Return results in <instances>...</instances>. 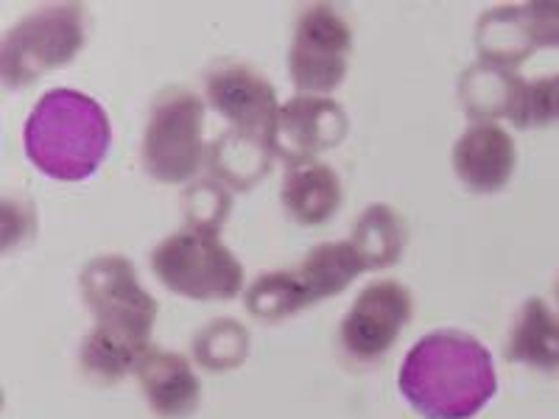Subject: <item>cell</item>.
I'll return each instance as SVG.
<instances>
[{
	"label": "cell",
	"mask_w": 559,
	"mask_h": 419,
	"mask_svg": "<svg viewBox=\"0 0 559 419\" xmlns=\"http://www.w3.org/2000/svg\"><path fill=\"white\" fill-rule=\"evenodd\" d=\"M82 297L96 319L79 352L84 375L104 386L123 381L152 347L157 302L123 254H102L84 266Z\"/></svg>",
	"instance_id": "6da1fadb"
},
{
	"label": "cell",
	"mask_w": 559,
	"mask_h": 419,
	"mask_svg": "<svg viewBox=\"0 0 559 419\" xmlns=\"http://www.w3.org/2000/svg\"><path fill=\"white\" fill-rule=\"evenodd\" d=\"M397 388L419 417L471 419L496 397V363L467 333H428L403 358Z\"/></svg>",
	"instance_id": "7a4b0ae2"
},
{
	"label": "cell",
	"mask_w": 559,
	"mask_h": 419,
	"mask_svg": "<svg viewBox=\"0 0 559 419\" xmlns=\"http://www.w3.org/2000/svg\"><path fill=\"white\" fill-rule=\"evenodd\" d=\"M109 118L102 104L79 89H48L23 127V148L39 173L57 182H84L109 152Z\"/></svg>",
	"instance_id": "3957f363"
},
{
	"label": "cell",
	"mask_w": 559,
	"mask_h": 419,
	"mask_svg": "<svg viewBox=\"0 0 559 419\" xmlns=\"http://www.w3.org/2000/svg\"><path fill=\"white\" fill-rule=\"evenodd\" d=\"M84 48V9L51 3L20 17L0 43V76L7 89H20L64 68Z\"/></svg>",
	"instance_id": "277c9868"
},
{
	"label": "cell",
	"mask_w": 559,
	"mask_h": 419,
	"mask_svg": "<svg viewBox=\"0 0 559 419\" xmlns=\"http://www.w3.org/2000/svg\"><path fill=\"white\" fill-rule=\"evenodd\" d=\"M152 268L171 294L197 302H222L243 291V268L216 232L185 227L152 252Z\"/></svg>",
	"instance_id": "5b68a950"
},
{
	"label": "cell",
	"mask_w": 559,
	"mask_h": 419,
	"mask_svg": "<svg viewBox=\"0 0 559 419\" xmlns=\"http://www.w3.org/2000/svg\"><path fill=\"white\" fill-rule=\"evenodd\" d=\"M204 163V101L188 87L163 89L143 134V168L163 184H182Z\"/></svg>",
	"instance_id": "8992f818"
},
{
	"label": "cell",
	"mask_w": 559,
	"mask_h": 419,
	"mask_svg": "<svg viewBox=\"0 0 559 419\" xmlns=\"http://www.w3.org/2000/svg\"><path fill=\"white\" fill-rule=\"evenodd\" d=\"M353 51V28L338 9L313 3L299 12L288 51V76L299 96H331L342 87Z\"/></svg>",
	"instance_id": "52a82bcc"
},
{
	"label": "cell",
	"mask_w": 559,
	"mask_h": 419,
	"mask_svg": "<svg viewBox=\"0 0 559 419\" xmlns=\"http://www.w3.org/2000/svg\"><path fill=\"white\" fill-rule=\"evenodd\" d=\"M414 302L397 279L369 283L342 319V347L356 361H378L412 322Z\"/></svg>",
	"instance_id": "ba28073f"
},
{
	"label": "cell",
	"mask_w": 559,
	"mask_h": 419,
	"mask_svg": "<svg viewBox=\"0 0 559 419\" xmlns=\"http://www.w3.org/2000/svg\"><path fill=\"white\" fill-rule=\"evenodd\" d=\"M204 96L236 132L249 134L272 148L280 101L277 89L258 70L241 62L216 64L204 76Z\"/></svg>",
	"instance_id": "9c48e42d"
},
{
	"label": "cell",
	"mask_w": 559,
	"mask_h": 419,
	"mask_svg": "<svg viewBox=\"0 0 559 419\" xmlns=\"http://www.w3.org/2000/svg\"><path fill=\"white\" fill-rule=\"evenodd\" d=\"M347 134V115L333 98L297 96L280 104L272 154L286 159L288 168L313 163L317 154L331 152Z\"/></svg>",
	"instance_id": "30bf717a"
},
{
	"label": "cell",
	"mask_w": 559,
	"mask_h": 419,
	"mask_svg": "<svg viewBox=\"0 0 559 419\" xmlns=\"http://www.w3.org/2000/svg\"><path fill=\"white\" fill-rule=\"evenodd\" d=\"M515 140L498 123H473L453 146V171L473 193L503 191L515 173Z\"/></svg>",
	"instance_id": "8fae6325"
},
{
	"label": "cell",
	"mask_w": 559,
	"mask_h": 419,
	"mask_svg": "<svg viewBox=\"0 0 559 419\" xmlns=\"http://www.w3.org/2000/svg\"><path fill=\"white\" fill-rule=\"evenodd\" d=\"M148 408L163 419L191 417L202 403V383L188 363L171 349L148 347L132 372Z\"/></svg>",
	"instance_id": "7c38bea8"
},
{
	"label": "cell",
	"mask_w": 559,
	"mask_h": 419,
	"mask_svg": "<svg viewBox=\"0 0 559 419\" xmlns=\"http://www.w3.org/2000/svg\"><path fill=\"white\" fill-rule=\"evenodd\" d=\"M280 202L288 216L302 227H319L342 207V179L328 163L292 166L283 177Z\"/></svg>",
	"instance_id": "4fadbf2b"
},
{
	"label": "cell",
	"mask_w": 559,
	"mask_h": 419,
	"mask_svg": "<svg viewBox=\"0 0 559 419\" xmlns=\"http://www.w3.org/2000/svg\"><path fill=\"white\" fill-rule=\"evenodd\" d=\"M507 361L537 372H559V316L543 299H526L507 342Z\"/></svg>",
	"instance_id": "5bb4252c"
},
{
	"label": "cell",
	"mask_w": 559,
	"mask_h": 419,
	"mask_svg": "<svg viewBox=\"0 0 559 419\" xmlns=\"http://www.w3.org/2000/svg\"><path fill=\"white\" fill-rule=\"evenodd\" d=\"M364 272H367V266H364L361 254L356 252L353 243L342 241L313 247L302 258V263L294 268V277H297L299 288L306 294L308 308H311L322 299L347 291L349 283L361 277Z\"/></svg>",
	"instance_id": "9a60e30c"
},
{
	"label": "cell",
	"mask_w": 559,
	"mask_h": 419,
	"mask_svg": "<svg viewBox=\"0 0 559 419\" xmlns=\"http://www.w3.org/2000/svg\"><path fill=\"white\" fill-rule=\"evenodd\" d=\"M521 82L523 79L515 70L498 68V64L478 62L471 70H464L459 82V98L467 118L476 123H496L498 118L509 121Z\"/></svg>",
	"instance_id": "2e32d148"
},
{
	"label": "cell",
	"mask_w": 559,
	"mask_h": 419,
	"mask_svg": "<svg viewBox=\"0 0 559 419\" xmlns=\"http://www.w3.org/2000/svg\"><path fill=\"white\" fill-rule=\"evenodd\" d=\"M272 148L261 140L249 137V134L229 129L216 143L210 146V171L213 179L222 182L229 191H249L261 182L272 168Z\"/></svg>",
	"instance_id": "e0dca14e"
},
{
	"label": "cell",
	"mask_w": 559,
	"mask_h": 419,
	"mask_svg": "<svg viewBox=\"0 0 559 419\" xmlns=\"http://www.w3.org/2000/svg\"><path fill=\"white\" fill-rule=\"evenodd\" d=\"M476 48L481 62L509 70L521 68L534 51L523 7H498L484 12L476 26Z\"/></svg>",
	"instance_id": "ac0fdd59"
},
{
	"label": "cell",
	"mask_w": 559,
	"mask_h": 419,
	"mask_svg": "<svg viewBox=\"0 0 559 419\" xmlns=\"http://www.w3.org/2000/svg\"><path fill=\"white\" fill-rule=\"evenodd\" d=\"M349 243L361 254L367 272L389 268L401 261L406 249V222L389 204H369L356 224Z\"/></svg>",
	"instance_id": "d6986e66"
},
{
	"label": "cell",
	"mask_w": 559,
	"mask_h": 419,
	"mask_svg": "<svg viewBox=\"0 0 559 419\" xmlns=\"http://www.w3.org/2000/svg\"><path fill=\"white\" fill-rule=\"evenodd\" d=\"M243 302H247V311L254 319H263V322H280V319H288L308 308L306 294H302L297 277H294V268H277V272L261 274L247 288Z\"/></svg>",
	"instance_id": "ffe728a7"
},
{
	"label": "cell",
	"mask_w": 559,
	"mask_h": 419,
	"mask_svg": "<svg viewBox=\"0 0 559 419\" xmlns=\"http://www.w3.org/2000/svg\"><path fill=\"white\" fill-rule=\"evenodd\" d=\"M509 123L515 129H546L559 123V73L534 82L523 79L509 112Z\"/></svg>",
	"instance_id": "44dd1931"
},
{
	"label": "cell",
	"mask_w": 559,
	"mask_h": 419,
	"mask_svg": "<svg viewBox=\"0 0 559 419\" xmlns=\"http://www.w3.org/2000/svg\"><path fill=\"white\" fill-rule=\"evenodd\" d=\"M193 352L204 369H233L247 358L249 336L233 319H218L199 333Z\"/></svg>",
	"instance_id": "7402d4cb"
},
{
	"label": "cell",
	"mask_w": 559,
	"mask_h": 419,
	"mask_svg": "<svg viewBox=\"0 0 559 419\" xmlns=\"http://www.w3.org/2000/svg\"><path fill=\"white\" fill-rule=\"evenodd\" d=\"M233 207V196L229 188H224L216 179L193 184L185 199V216H188V227L202 229V232H216L224 227Z\"/></svg>",
	"instance_id": "603a6c76"
},
{
	"label": "cell",
	"mask_w": 559,
	"mask_h": 419,
	"mask_svg": "<svg viewBox=\"0 0 559 419\" xmlns=\"http://www.w3.org/2000/svg\"><path fill=\"white\" fill-rule=\"evenodd\" d=\"M523 14L534 48H559V3H526Z\"/></svg>",
	"instance_id": "cb8c5ba5"
},
{
	"label": "cell",
	"mask_w": 559,
	"mask_h": 419,
	"mask_svg": "<svg viewBox=\"0 0 559 419\" xmlns=\"http://www.w3.org/2000/svg\"><path fill=\"white\" fill-rule=\"evenodd\" d=\"M557 302H559V283H557Z\"/></svg>",
	"instance_id": "d4e9b609"
}]
</instances>
